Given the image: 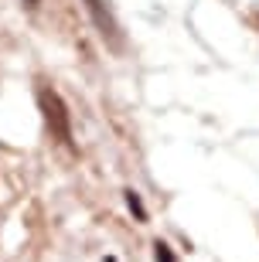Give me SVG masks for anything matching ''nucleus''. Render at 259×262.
Masks as SVG:
<instances>
[{"mask_svg":"<svg viewBox=\"0 0 259 262\" xmlns=\"http://www.w3.org/2000/svg\"><path fill=\"white\" fill-rule=\"evenodd\" d=\"M154 255L157 262H177V255H174V249L167 242H154Z\"/></svg>","mask_w":259,"mask_h":262,"instance_id":"20e7f679","label":"nucleus"},{"mask_svg":"<svg viewBox=\"0 0 259 262\" xmlns=\"http://www.w3.org/2000/svg\"><path fill=\"white\" fill-rule=\"evenodd\" d=\"M126 204H130V211L136 214V222H147V208H144V201H140L136 191H126Z\"/></svg>","mask_w":259,"mask_h":262,"instance_id":"7ed1b4c3","label":"nucleus"},{"mask_svg":"<svg viewBox=\"0 0 259 262\" xmlns=\"http://www.w3.org/2000/svg\"><path fill=\"white\" fill-rule=\"evenodd\" d=\"M86 7H89V14H92V20H96L99 34H103L113 48H119V45H123V38H119V24H116L113 10L106 7V0H86Z\"/></svg>","mask_w":259,"mask_h":262,"instance_id":"f03ea898","label":"nucleus"},{"mask_svg":"<svg viewBox=\"0 0 259 262\" xmlns=\"http://www.w3.org/2000/svg\"><path fill=\"white\" fill-rule=\"evenodd\" d=\"M24 4H31V7H34V4H38V0H24Z\"/></svg>","mask_w":259,"mask_h":262,"instance_id":"39448f33","label":"nucleus"},{"mask_svg":"<svg viewBox=\"0 0 259 262\" xmlns=\"http://www.w3.org/2000/svg\"><path fill=\"white\" fill-rule=\"evenodd\" d=\"M38 102H41L45 119H48V129L58 136V140H62V143H72V123H68V113H65V106H62L58 92L41 89V92H38Z\"/></svg>","mask_w":259,"mask_h":262,"instance_id":"f257e3e1","label":"nucleus"}]
</instances>
